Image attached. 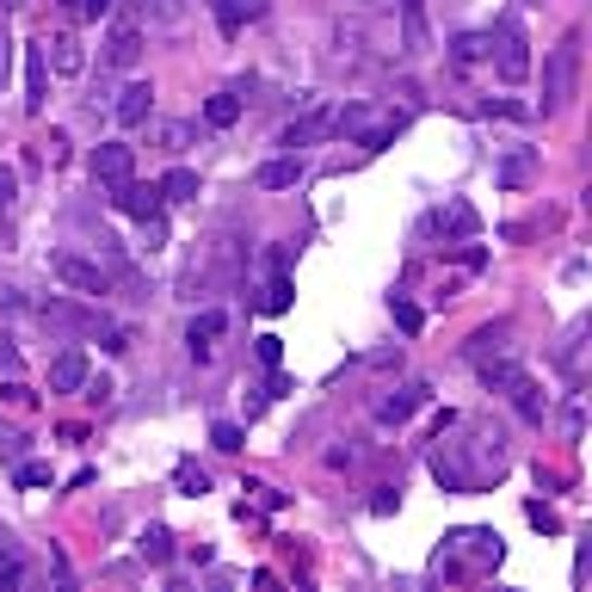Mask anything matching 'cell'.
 <instances>
[{"mask_svg":"<svg viewBox=\"0 0 592 592\" xmlns=\"http://www.w3.org/2000/svg\"><path fill=\"white\" fill-rule=\"evenodd\" d=\"M50 272H56L68 290H80V297H105V285H112V278H105V266H99V260H87V253H75V248H56V253H50Z\"/></svg>","mask_w":592,"mask_h":592,"instance_id":"cell-1","label":"cell"},{"mask_svg":"<svg viewBox=\"0 0 592 592\" xmlns=\"http://www.w3.org/2000/svg\"><path fill=\"white\" fill-rule=\"evenodd\" d=\"M99 62L105 68H117V75H130L136 62H142V25L124 13V20H112V32H105V43H99Z\"/></svg>","mask_w":592,"mask_h":592,"instance_id":"cell-2","label":"cell"},{"mask_svg":"<svg viewBox=\"0 0 592 592\" xmlns=\"http://www.w3.org/2000/svg\"><path fill=\"white\" fill-rule=\"evenodd\" d=\"M43 62H50V75L80 80L87 75V43H80L75 32H43Z\"/></svg>","mask_w":592,"mask_h":592,"instance_id":"cell-3","label":"cell"},{"mask_svg":"<svg viewBox=\"0 0 592 592\" xmlns=\"http://www.w3.org/2000/svg\"><path fill=\"white\" fill-rule=\"evenodd\" d=\"M93 179L105 191H117L124 179H136V149L130 142H99L93 149Z\"/></svg>","mask_w":592,"mask_h":592,"instance_id":"cell-4","label":"cell"},{"mask_svg":"<svg viewBox=\"0 0 592 592\" xmlns=\"http://www.w3.org/2000/svg\"><path fill=\"white\" fill-rule=\"evenodd\" d=\"M574 68H580V43H562V50H555L550 56V87H543V112H555V105H562V99L574 93Z\"/></svg>","mask_w":592,"mask_h":592,"instance_id":"cell-5","label":"cell"},{"mask_svg":"<svg viewBox=\"0 0 592 592\" xmlns=\"http://www.w3.org/2000/svg\"><path fill=\"white\" fill-rule=\"evenodd\" d=\"M531 75V43H525V32H518V20L500 25V80H525Z\"/></svg>","mask_w":592,"mask_h":592,"instance_id":"cell-6","label":"cell"},{"mask_svg":"<svg viewBox=\"0 0 592 592\" xmlns=\"http://www.w3.org/2000/svg\"><path fill=\"white\" fill-rule=\"evenodd\" d=\"M223 333H229V315H223V308H204V315H191V327H186V352L204 364L216 352V340H223Z\"/></svg>","mask_w":592,"mask_h":592,"instance_id":"cell-7","label":"cell"},{"mask_svg":"<svg viewBox=\"0 0 592 592\" xmlns=\"http://www.w3.org/2000/svg\"><path fill=\"white\" fill-rule=\"evenodd\" d=\"M426 235H463V241H469V235L481 229V216H476V204H463V198H451V204H444V211H432L420 223Z\"/></svg>","mask_w":592,"mask_h":592,"instance_id":"cell-8","label":"cell"},{"mask_svg":"<svg viewBox=\"0 0 592 592\" xmlns=\"http://www.w3.org/2000/svg\"><path fill=\"white\" fill-rule=\"evenodd\" d=\"M149 112H154V87H149V80H130V87L117 93V105H112V117L124 124V130H142Z\"/></svg>","mask_w":592,"mask_h":592,"instance_id":"cell-9","label":"cell"},{"mask_svg":"<svg viewBox=\"0 0 592 592\" xmlns=\"http://www.w3.org/2000/svg\"><path fill=\"white\" fill-rule=\"evenodd\" d=\"M87 377H93V364H87V352H75V345L50 358V389H56V395H80Z\"/></svg>","mask_w":592,"mask_h":592,"instance_id":"cell-10","label":"cell"},{"mask_svg":"<svg viewBox=\"0 0 592 592\" xmlns=\"http://www.w3.org/2000/svg\"><path fill=\"white\" fill-rule=\"evenodd\" d=\"M43 105H50V62H43V43H32L25 50V112L38 117Z\"/></svg>","mask_w":592,"mask_h":592,"instance_id":"cell-11","label":"cell"},{"mask_svg":"<svg viewBox=\"0 0 592 592\" xmlns=\"http://www.w3.org/2000/svg\"><path fill=\"white\" fill-rule=\"evenodd\" d=\"M426 395H432L426 382H402L395 395H382V402H377V420L382 426H402L407 414H420V407H426Z\"/></svg>","mask_w":592,"mask_h":592,"instance_id":"cell-12","label":"cell"},{"mask_svg":"<svg viewBox=\"0 0 592 592\" xmlns=\"http://www.w3.org/2000/svg\"><path fill=\"white\" fill-rule=\"evenodd\" d=\"M112 204L124 216H136V223H149V216H161V186H136V179H124V186L112 191Z\"/></svg>","mask_w":592,"mask_h":592,"instance_id":"cell-13","label":"cell"},{"mask_svg":"<svg viewBox=\"0 0 592 592\" xmlns=\"http://www.w3.org/2000/svg\"><path fill=\"white\" fill-rule=\"evenodd\" d=\"M444 555H469V562H481V568H494L500 562V537L494 531H457L451 543H444Z\"/></svg>","mask_w":592,"mask_h":592,"instance_id":"cell-14","label":"cell"},{"mask_svg":"<svg viewBox=\"0 0 592 592\" xmlns=\"http://www.w3.org/2000/svg\"><path fill=\"white\" fill-rule=\"evenodd\" d=\"M322 136H333V112H308V117H297L285 136H278V149H308V142H322Z\"/></svg>","mask_w":592,"mask_h":592,"instance_id":"cell-15","label":"cell"},{"mask_svg":"<svg viewBox=\"0 0 592 592\" xmlns=\"http://www.w3.org/2000/svg\"><path fill=\"white\" fill-rule=\"evenodd\" d=\"M297 179H303V161H297V154H278V161L260 167V186H266V191H290Z\"/></svg>","mask_w":592,"mask_h":592,"instance_id":"cell-16","label":"cell"},{"mask_svg":"<svg viewBox=\"0 0 592 592\" xmlns=\"http://www.w3.org/2000/svg\"><path fill=\"white\" fill-rule=\"evenodd\" d=\"M402 38H407V50H432V32H426V0H402Z\"/></svg>","mask_w":592,"mask_h":592,"instance_id":"cell-17","label":"cell"},{"mask_svg":"<svg viewBox=\"0 0 592 592\" xmlns=\"http://www.w3.org/2000/svg\"><path fill=\"white\" fill-rule=\"evenodd\" d=\"M531 173H537V154L518 149V154H506V161H500V186L518 191V186H531Z\"/></svg>","mask_w":592,"mask_h":592,"instance_id":"cell-18","label":"cell"},{"mask_svg":"<svg viewBox=\"0 0 592 592\" xmlns=\"http://www.w3.org/2000/svg\"><path fill=\"white\" fill-rule=\"evenodd\" d=\"M186 198H198V173H191V167H173L167 179H161V204H186Z\"/></svg>","mask_w":592,"mask_h":592,"instance_id":"cell-19","label":"cell"},{"mask_svg":"<svg viewBox=\"0 0 592 592\" xmlns=\"http://www.w3.org/2000/svg\"><path fill=\"white\" fill-rule=\"evenodd\" d=\"M235 117H241V99L235 93H211L204 99V124H211V130H229Z\"/></svg>","mask_w":592,"mask_h":592,"instance_id":"cell-20","label":"cell"},{"mask_svg":"<svg viewBox=\"0 0 592 592\" xmlns=\"http://www.w3.org/2000/svg\"><path fill=\"white\" fill-rule=\"evenodd\" d=\"M260 303H266V315H285V308L297 303V290H290V272L285 266H272V285H266V297H260Z\"/></svg>","mask_w":592,"mask_h":592,"instance_id":"cell-21","label":"cell"},{"mask_svg":"<svg viewBox=\"0 0 592 592\" xmlns=\"http://www.w3.org/2000/svg\"><path fill=\"white\" fill-rule=\"evenodd\" d=\"M136 550H142V562H167V555H173V537H167V525H149V531L136 537Z\"/></svg>","mask_w":592,"mask_h":592,"instance_id":"cell-22","label":"cell"},{"mask_svg":"<svg viewBox=\"0 0 592 592\" xmlns=\"http://www.w3.org/2000/svg\"><path fill=\"white\" fill-rule=\"evenodd\" d=\"M488 352H494V358H506V327H481L476 340H469V358H488Z\"/></svg>","mask_w":592,"mask_h":592,"instance_id":"cell-23","label":"cell"},{"mask_svg":"<svg viewBox=\"0 0 592 592\" xmlns=\"http://www.w3.org/2000/svg\"><path fill=\"white\" fill-rule=\"evenodd\" d=\"M494 56V32H463L457 38V62H481Z\"/></svg>","mask_w":592,"mask_h":592,"instance_id":"cell-24","label":"cell"},{"mask_svg":"<svg viewBox=\"0 0 592 592\" xmlns=\"http://www.w3.org/2000/svg\"><path fill=\"white\" fill-rule=\"evenodd\" d=\"M211 444H216V451H248V426L216 420V426H211Z\"/></svg>","mask_w":592,"mask_h":592,"instance_id":"cell-25","label":"cell"},{"mask_svg":"<svg viewBox=\"0 0 592 592\" xmlns=\"http://www.w3.org/2000/svg\"><path fill=\"white\" fill-rule=\"evenodd\" d=\"M211 13H216V25H223V38L241 32V0H211Z\"/></svg>","mask_w":592,"mask_h":592,"instance_id":"cell-26","label":"cell"},{"mask_svg":"<svg viewBox=\"0 0 592 592\" xmlns=\"http://www.w3.org/2000/svg\"><path fill=\"white\" fill-rule=\"evenodd\" d=\"M62 13H68V20H105L112 0H62Z\"/></svg>","mask_w":592,"mask_h":592,"instance_id":"cell-27","label":"cell"},{"mask_svg":"<svg viewBox=\"0 0 592 592\" xmlns=\"http://www.w3.org/2000/svg\"><path fill=\"white\" fill-rule=\"evenodd\" d=\"M13 204H20V167L0 161V211H13Z\"/></svg>","mask_w":592,"mask_h":592,"instance_id":"cell-28","label":"cell"},{"mask_svg":"<svg viewBox=\"0 0 592 592\" xmlns=\"http://www.w3.org/2000/svg\"><path fill=\"white\" fill-rule=\"evenodd\" d=\"M389 308H395V327H402V333H420V327H426V315L414 303H402V297H395Z\"/></svg>","mask_w":592,"mask_h":592,"instance_id":"cell-29","label":"cell"},{"mask_svg":"<svg viewBox=\"0 0 592 592\" xmlns=\"http://www.w3.org/2000/svg\"><path fill=\"white\" fill-rule=\"evenodd\" d=\"M525 518H531L537 531H562V518H555L550 506H543V500H531V506H525Z\"/></svg>","mask_w":592,"mask_h":592,"instance_id":"cell-30","label":"cell"},{"mask_svg":"<svg viewBox=\"0 0 592 592\" xmlns=\"http://www.w3.org/2000/svg\"><path fill=\"white\" fill-rule=\"evenodd\" d=\"M13 50H20V43H13V32H7V25H0V87H7V80H13Z\"/></svg>","mask_w":592,"mask_h":592,"instance_id":"cell-31","label":"cell"},{"mask_svg":"<svg viewBox=\"0 0 592 592\" xmlns=\"http://www.w3.org/2000/svg\"><path fill=\"white\" fill-rule=\"evenodd\" d=\"M278 358H285V340H278V333H266V340H260V364H266V370H278Z\"/></svg>","mask_w":592,"mask_h":592,"instance_id":"cell-32","label":"cell"},{"mask_svg":"<svg viewBox=\"0 0 592 592\" xmlns=\"http://www.w3.org/2000/svg\"><path fill=\"white\" fill-rule=\"evenodd\" d=\"M179 488H186V494H204L211 481H204V469H191V463H179Z\"/></svg>","mask_w":592,"mask_h":592,"instance_id":"cell-33","label":"cell"},{"mask_svg":"<svg viewBox=\"0 0 592 592\" xmlns=\"http://www.w3.org/2000/svg\"><path fill=\"white\" fill-rule=\"evenodd\" d=\"M161 142H167V149H186V142H191V124H161Z\"/></svg>","mask_w":592,"mask_h":592,"instance_id":"cell-34","label":"cell"},{"mask_svg":"<svg viewBox=\"0 0 592 592\" xmlns=\"http://www.w3.org/2000/svg\"><path fill=\"white\" fill-rule=\"evenodd\" d=\"M43 154H50V167H62V161H68V136H62V130H50V142H43Z\"/></svg>","mask_w":592,"mask_h":592,"instance_id":"cell-35","label":"cell"},{"mask_svg":"<svg viewBox=\"0 0 592 592\" xmlns=\"http://www.w3.org/2000/svg\"><path fill=\"white\" fill-rule=\"evenodd\" d=\"M0 395H7V402H13V407H32V402H38V395H32V389H25V382H7V389H0Z\"/></svg>","mask_w":592,"mask_h":592,"instance_id":"cell-36","label":"cell"},{"mask_svg":"<svg viewBox=\"0 0 592 592\" xmlns=\"http://www.w3.org/2000/svg\"><path fill=\"white\" fill-rule=\"evenodd\" d=\"M395 506H402V494H395V488H377V500H370V513H395Z\"/></svg>","mask_w":592,"mask_h":592,"instance_id":"cell-37","label":"cell"},{"mask_svg":"<svg viewBox=\"0 0 592 592\" xmlns=\"http://www.w3.org/2000/svg\"><path fill=\"white\" fill-rule=\"evenodd\" d=\"M20 481H25V488H43V481H50V469H43V463H25Z\"/></svg>","mask_w":592,"mask_h":592,"instance_id":"cell-38","label":"cell"},{"mask_svg":"<svg viewBox=\"0 0 592 592\" xmlns=\"http://www.w3.org/2000/svg\"><path fill=\"white\" fill-rule=\"evenodd\" d=\"M241 20H266V0H241Z\"/></svg>","mask_w":592,"mask_h":592,"instance_id":"cell-39","label":"cell"},{"mask_svg":"<svg viewBox=\"0 0 592 592\" xmlns=\"http://www.w3.org/2000/svg\"><path fill=\"white\" fill-rule=\"evenodd\" d=\"M25 7H32V0H0V13H25Z\"/></svg>","mask_w":592,"mask_h":592,"instance_id":"cell-40","label":"cell"},{"mask_svg":"<svg viewBox=\"0 0 592 592\" xmlns=\"http://www.w3.org/2000/svg\"><path fill=\"white\" fill-rule=\"evenodd\" d=\"M7 568H13V550H7V543H0V574H7Z\"/></svg>","mask_w":592,"mask_h":592,"instance_id":"cell-41","label":"cell"}]
</instances>
